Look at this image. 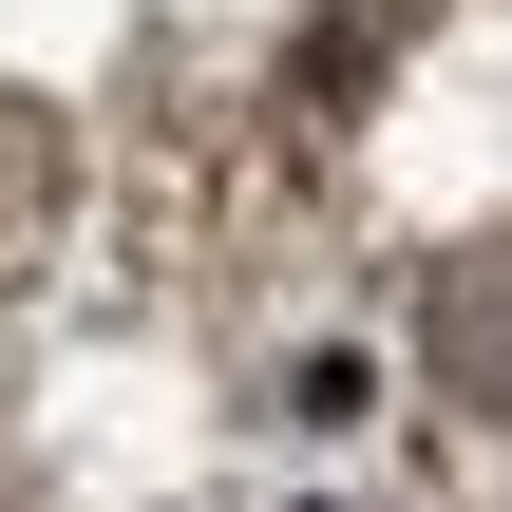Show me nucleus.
Listing matches in <instances>:
<instances>
[{"mask_svg":"<svg viewBox=\"0 0 512 512\" xmlns=\"http://www.w3.org/2000/svg\"><path fill=\"white\" fill-rule=\"evenodd\" d=\"M437 380H456V399H494V418H512V228H494V247H456V266H437Z\"/></svg>","mask_w":512,"mask_h":512,"instance_id":"obj_1","label":"nucleus"}]
</instances>
